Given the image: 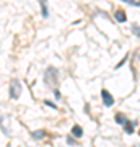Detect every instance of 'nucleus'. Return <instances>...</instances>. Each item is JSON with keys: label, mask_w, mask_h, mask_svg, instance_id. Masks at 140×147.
<instances>
[{"label": "nucleus", "mask_w": 140, "mask_h": 147, "mask_svg": "<svg viewBox=\"0 0 140 147\" xmlns=\"http://www.w3.org/2000/svg\"><path fill=\"white\" fill-rule=\"evenodd\" d=\"M41 8H42V16L47 18V16H49V11H47V0H41Z\"/></svg>", "instance_id": "0eeeda50"}, {"label": "nucleus", "mask_w": 140, "mask_h": 147, "mask_svg": "<svg viewBox=\"0 0 140 147\" xmlns=\"http://www.w3.org/2000/svg\"><path fill=\"white\" fill-rule=\"evenodd\" d=\"M72 134H73L75 137H82V136H83V129H82L80 126H73V127H72Z\"/></svg>", "instance_id": "423d86ee"}, {"label": "nucleus", "mask_w": 140, "mask_h": 147, "mask_svg": "<svg viewBox=\"0 0 140 147\" xmlns=\"http://www.w3.org/2000/svg\"><path fill=\"white\" fill-rule=\"evenodd\" d=\"M114 16H116V20L119 21V23H122V21L127 20V15H125V11H124V10H117Z\"/></svg>", "instance_id": "20e7f679"}, {"label": "nucleus", "mask_w": 140, "mask_h": 147, "mask_svg": "<svg viewBox=\"0 0 140 147\" xmlns=\"http://www.w3.org/2000/svg\"><path fill=\"white\" fill-rule=\"evenodd\" d=\"M125 3H129V5H135V7H140V0H122Z\"/></svg>", "instance_id": "9d476101"}, {"label": "nucleus", "mask_w": 140, "mask_h": 147, "mask_svg": "<svg viewBox=\"0 0 140 147\" xmlns=\"http://www.w3.org/2000/svg\"><path fill=\"white\" fill-rule=\"evenodd\" d=\"M132 31H134V34H135V36H140V26L134 25V26H132Z\"/></svg>", "instance_id": "9b49d317"}, {"label": "nucleus", "mask_w": 140, "mask_h": 147, "mask_svg": "<svg viewBox=\"0 0 140 147\" xmlns=\"http://www.w3.org/2000/svg\"><path fill=\"white\" fill-rule=\"evenodd\" d=\"M135 124H137V123H127V121H125V131L129 132V134H132V132H134V126Z\"/></svg>", "instance_id": "1a4fd4ad"}, {"label": "nucleus", "mask_w": 140, "mask_h": 147, "mask_svg": "<svg viewBox=\"0 0 140 147\" xmlns=\"http://www.w3.org/2000/svg\"><path fill=\"white\" fill-rule=\"evenodd\" d=\"M10 96L13 98V100H16V98H20V95H21V84H20V80H16L13 79L11 80V84H10Z\"/></svg>", "instance_id": "f257e3e1"}, {"label": "nucleus", "mask_w": 140, "mask_h": 147, "mask_svg": "<svg viewBox=\"0 0 140 147\" xmlns=\"http://www.w3.org/2000/svg\"><path fill=\"white\" fill-rule=\"evenodd\" d=\"M139 134H140V131H139Z\"/></svg>", "instance_id": "f8f14e48"}, {"label": "nucleus", "mask_w": 140, "mask_h": 147, "mask_svg": "<svg viewBox=\"0 0 140 147\" xmlns=\"http://www.w3.org/2000/svg\"><path fill=\"white\" fill-rule=\"evenodd\" d=\"M44 136H46V131H44V129H39V131H33L31 132L33 139H42Z\"/></svg>", "instance_id": "39448f33"}, {"label": "nucleus", "mask_w": 140, "mask_h": 147, "mask_svg": "<svg viewBox=\"0 0 140 147\" xmlns=\"http://www.w3.org/2000/svg\"><path fill=\"white\" fill-rule=\"evenodd\" d=\"M101 96H103V101H104V105L106 106H113L114 105V98L111 96V93H109L108 90H103V92H101Z\"/></svg>", "instance_id": "7ed1b4c3"}, {"label": "nucleus", "mask_w": 140, "mask_h": 147, "mask_svg": "<svg viewBox=\"0 0 140 147\" xmlns=\"http://www.w3.org/2000/svg\"><path fill=\"white\" fill-rule=\"evenodd\" d=\"M44 79H46V84L49 85H56L57 84V70L54 67H49L46 70V75H44Z\"/></svg>", "instance_id": "f03ea898"}, {"label": "nucleus", "mask_w": 140, "mask_h": 147, "mask_svg": "<svg viewBox=\"0 0 140 147\" xmlns=\"http://www.w3.org/2000/svg\"><path fill=\"white\" fill-rule=\"evenodd\" d=\"M116 123H117V124H125V116L122 115V113H117V115H116Z\"/></svg>", "instance_id": "6e6552de"}]
</instances>
